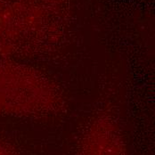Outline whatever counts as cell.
<instances>
[{
    "label": "cell",
    "mask_w": 155,
    "mask_h": 155,
    "mask_svg": "<svg viewBox=\"0 0 155 155\" xmlns=\"http://www.w3.org/2000/svg\"><path fill=\"white\" fill-rule=\"evenodd\" d=\"M52 87L31 70L0 62V114L40 111L54 104Z\"/></svg>",
    "instance_id": "obj_1"
},
{
    "label": "cell",
    "mask_w": 155,
    "mask_h": 155,
    "mask_svg": "<svg viewBox=\"0 0 155 155\" xmlns=\"http://www.w3.org/2000/svg\"><path fill=\"white\" fill-rule=\"evenodd\" d=\"M81 155H127L115 125L104 119L95 120L83 141Z\"/></svg>",
    "instance_id": "obj_2"
},
{
    "label": "cell",
    "mask_w": 155,
    "mask_h": 155,
    "mask_svg": "<svg viewBox=\"0 0 155 155\" xmlns=\"http://www.w3.org/2000/svg\"><path fill=\"white\" fill-rule=\"evenodd\" d=\"M0 155H11L9 153V152L5 148L3 147L1 144H0Z\"/></svg>",
    "instance_id": "obj_3"
}]
</instances>
